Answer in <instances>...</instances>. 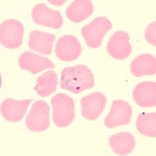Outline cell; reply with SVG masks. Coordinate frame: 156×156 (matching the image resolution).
Segmentation results:
<instances>
[{
    "label": "cell",
    "instance_id": "cell-1",
    "mask_svg": "<svg viewBox=\"0 0 156 156\" xmlns=\"http://www.w3.org/2000/svg\"><path fill=\"white\" fill-rule=\"evenodd\" d=\"M94 84V74L85 65L66 67L60 74V87L74 94H79L91 89Z\"/></svg>",
    "mask_w": 156,
    "mask_h": 156
},
{
    "label": "cell",
    "instance_id": "cell-2",
    "mask_svg": "<svg viewBox=\"0 0 156 156\" xmlns=\"http://www.w3.org/2000/svg\"><path fill=\"white\" fill-rule=\"evenodd\" d=\"M52 119L58 127L65 128L73 123L75 118V104L73 98L58 93L51 98Z\"/></svg>",
    "mask_w": 156,
    "mask_h": 156
},
{
    "label": "cell",
    "instance_id": "cell-3",
    "mask_svg": "<svg viewBox=\"0 0 156 156\" xmlns=\"http://www.w3.org/2000/svg\"><path fill=\"white\" fill-rule=\"evenodd\" d=\"M111 22L106 17H97L83 27L81 35L90 48L97 49L101 45L105 35L112 29Z\"/></svg>",
    "mask_w": 156,
    "mask_h": 156
},
{
    "label": "cell",
    "instance_id": "cell-4",
    "mask_svg": "<svg viewBox=\"0 0 156 156\" xmlns=\"http://www.w3.org/2000/svg\"><path fill=\"white\" fill-rule=\"evenodd\" d=\"M50 108L44 100L34 103L25 120L27 128L32 132H42L48 129L50 126Z\"/></svg>",
    "mask_w": 156,
    "mask_h": 156
},
{
    "label": "cell",
    "instance_id": "cell-5",
    "mask_svg": "<svg viewBox=\"0 0 156 156\" xmlns=\"http://www.w3.org/2000/svg\"><path fill=\"white\" fill-rule=\"evenodd\" d=\"M24 25L16 19L6 20L0 26V42L3 47L10 49L18 48L24 38Z\"/></svg>",
    "mask_w": 156,
    "mask_h": 156
},
{
    "label": "cell",
    "instance_id": "cell-6",
    "mask_svg": "<svg viewBox=\"0 0 156 156\" xmlns=\"http://www.w3.org/2000/svg\"><path fill=\"white\" fill-rule=\"evenodd\" d=\"M133 110L131 105L122 99L115 100L106 117L104 125L109 129L130 124L131 121Z\"/></svg>",
    "mask_w": 156,
    "mask_h": 156
},
{
    "label": "cell",
    "instance_id": "cell-7",
    "mask_svg": "<svg viewBox=\"0 0 156 156\" xmlns=\"http://www.w3.org/2000/svg\"><path fill=\"white\" fill-rule=\"evenodd\" d=\"M107 97L101 92H92L80 99V110L83 117L89 121L97 119L104 111Z\"/></svg>",
    "mask_w": 156,
    "mask_h": 156
},
{
    "label": "cell",
    "instance_id": "cell-8",
    "mask_svg": "<svg viewBox=\"0 0 156 156\" xmlns=\"http://www.w3.org/2000/svg\"><path fill=\"white\" fill-rule=\"evenodd\" d=\"M35 23L54 29H59L63 25V17L58 11L49 8L45 4H37L31 11Z\"/></svg>",
    "mask_w": 156,
    "mask_h": 156
},
{
    "label": "cell",
    "instance_id": "cell-9",
    "mask_svg": "<svg viewBox=\"0 0 156 156\" xmlns=\"http://www.w3.org/2000/svg\"><path fill=\"white\" fill-rule=\"evenodd\" d=\"M82 47L77 37L65 35L59 37L55 46V54L58 58L65 62H72L81 54Z\"/></svg>",
    "mask_w": 156,
    "mask_h": 156
},
{
    "label": "cell",
    "instance_id": "cell-10",
    "mask_svg": "<svg viewBox=\"0 0 156 156\" xmlns=\"http://www.w3.org/2000/svg\"><path fill=\"white\" fill-rule=\"evenodd\" d=\"M130 39L126 31L120 30L114 33L107 44L108 54L116 60L126 59L132 51Z\"/></svg>",
    "mask_w": 156,
    "mask_h": 156
},
{
    "label": "cell",
    "instance_id": "cell-11",
    "mask_svg": "<svg viewBox=\"0 0 156 156\" xmlns=\"http://www.w3.org/2000/svg\"><path fill=\"white\" fill-rule=\"evenodd\" d=\"M32 99L17 100L9 98L4 100L1 104V113L5 120L11 123L19 122L26 115Z\"/></svg>",
    "mask_w": 156,
    "mask_h": 156
},
{
    "label": "cell",
    "instance_id": "cell-12",
    "mask_svg": "<svg viewBox=\"0 0 156 156\" xmlns=\"http://www.w3.org/2000/svg\"><path fill=\"white\" fill-rule=\"evenodd\" d=\"M18 65L20 69L29 71L33 74L55 67V65L48 58L29 51H26L20 54Z\"/></svg>",
    "mask_w": 156,
    "mask_h": 156
},
{
    "label": "cell",
    "instance_id": "cell-13",
    "mask_svg": "<svg viewBox=\"0 0 156 156\" xmlns=\"http://www.w3.org/2000/svg\"><path fill=\"white\" fill-rule=\"evenodd\" d=\"M135 102L142 108H153L156 105V84L154 81H142L133 91Z\"/></svg>",
    "mask_w": 156,
    "mask_h": 156
},
{
    "label": "cell",
    "instance_id": "cell-14",
    "mask_svg": "<svg viewBox=\"0 0 156 156\" xmlns=\"http://www.w3.org/2000/svg\"><path fill=\"white\" fill-rule=\"evenodd\" d=\"M56 36L51 33L34 30L29 34V47L32 51L44 55H50Z\"/></svg>",
    "mask_w": 156,
    "mask_h": 156
},
{
    "label": "cell",
    "instance_id": "cell-15",
    "mask_svg": "<svg viewBox=\"0 0 156 156\" xmlns=\"http://www.w3.org/2000/svg\"><path fill=\"white\" fill-rule=\"evenodd\" d=\"M108 144L116 155H127L135 149V138L130 132H119L110 137Z\"/></svg>",
    "mask_w": 156,
    "mask_h": 156
},
{
    "label": "cell",
    "instance_id": "cell-16",
    "mask_svg": "<svg viewBox=\"0 0 156 156\" xmlns=\"http://www.w3.org/2000/svg\"><path fill=\"white\" fill-rule=\"evenodd\" d=\"M131 74L135 76H153L156 73V59L154 55L141 54L130 65Z\"/></svg>",
    "mask_w": 156,
    "mask_h": 156
},
{
    "label": "cell",
    "instance_id": "cell-17",
    "mask_svg": "<svg viewBox=\"0 0 156 156\" xmlns=\"http://www.w3.org/2000/svg\"><path fill=\"white\" fill-rule=\"evenodd\" d=\"M94 5L88 0H76L72 2L66 9V16L70 21L80 23L92 14Z\"/></svg>",
    "mask_w": 156,
    "mask_h": 156
},
{
    "label": "cell",
    "instance_id": "cell-18",
    "mask_svg": "<svg viewBox=\"0 0 156 156\" xmlns=\"http://www.w3.org/2000/svg\"><path fill=\"white\" fill-rule=\"evenodd\" d=\"M58 85V74L54 71L49 70L37 78L34 90L39 96L47 97L56 92Z\"/></svg>",
    "mask_w": 156,
    "mask_h": 156
},
{
    "label": "cell",
    "instance_id": "cell-19",
    "mask_svg": "<svg viewBox=\"0 0 156 156\" xmlns=\"http://www.w3.org/2000/svg\"><path fill=\"white\" fill-rule=\"evenodd\" d=\"M136 128L141 134L149 137L156 136V113L142 112L137 116Z\"/></svg>",
    "mask_w": 156,
    "mask_h": 156
},
{
    "label": "cell",
    "instance_id": "cell-20",
    "mask_svg": "<svg viewBox=\"0 0 156 156\" xmlns=\"http://www.w3.org/2000/svg\"><path fill=\"white\" fill-rule=\"evenodd\" d=\"M145 38L151 45H156V22L153 21L148 25L145 31Z\"/></svg>",
    "mask_w": 156,
    "mask_h": 156
},
{
    "label": "cell",
    "instance_id": "cell-21",
    "mask_svg": "<svg viewBox=\"0 0 156 156\" xmlns=\"http://www.w3.org/2000/svg\"><path fill=\"white\" fill-rule=\"evenodd\" d=\"M48 2L49 3L54 5V6H62L66 2V0H49Z\"/></svg>",
    "mask_w": 156,
    "mask_h": 156
}]
</instances>
